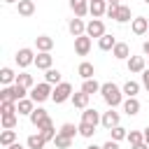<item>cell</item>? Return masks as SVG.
Segmentation results:
<instances>
[{
  "mask_svg": "<svg viewBox=\"0 0 149 149\" xmlns=\"http://www.w3.org/2000/svg\"><path fill=\"white\" fill-rule=\"evenodd\" d=\"M88 2H95V0H88Z\"/></svg>",
  "mask_w": 149,
  "mask_h": 149,
  "instance_id": "cell-52",
  "label": "cell"
},
{
  "mask_svg": "<svg viewBox=\"0 0 149 149\" xmlns=\"http://www.w3.org/2000/svg\"><path fill=\"white\" fill-rule=\"evenodd\" d=\"M14 58H16V65H19V68H28V65H35V51H33V49H28V47L19 49Z\"/></svg>",
  "mask_w": 149,
  "mask_h": 149,
  "instance_id": "cell-4",
  "label": "cell"
},
{
  "mask_svg": "<svg viewBox=\"0 0 149 149\" xmlns=\"http://www.w3.org/2000/svg\"><path fill=\"white\" fill-rule=\"evenodd\" d=\"M19 100H21V95H19V91H16L14 84L2 86V91H0V102H19Z\"/></svg>",
  "mask_w": 149,
  "mask_h": 149,
  "instance_id": "cell-8",
  "label": "cell"
},
{
  "mask_svg": "<svg viewBox=\"0 0 149 149\" xmlns=\"http://www.w3.org/2000/svg\"><path fill=\"white\" fill-rule=\"evenodd\" d=\"M70 9L74 12V16H86L88 14V0H70Z\"/></svg>",
  "mask_w": 149,
  "mask_h": 149,
  "instance_id": "cell-19",
  "label": "cell"
},
{
  "mask_svg": "<svg viewBox=\"0 0 149 149\" xmlns=\"http://www.w3.org/2000/svg\"><path fill=\"white\" fill-rule=\"evenodd\" d=\"M37 130L42 133V137H44L47 142H54V137L58 135V133H56V128H54V121H51V116H47V119H44V121L37 126Z\"/></svg>",
  "mask_w": 149,
  "mask_h": 149,
  "instance_id": "cell-5",
  "label": "cell"
},
{
  "mask_svg": "<svg viewBox=\"0 0 149 149\" xmlns=\"http://www.w3.org/2000/svg\"><path fill=\"white\" fill-rule=\"evenodd\" d=\"M142 86L149 91V70H144V72H142Z\"/></svg>",
  "mask_w": 149,
  "mask_h": 149,
  "instance_id": "cell-42",
  "label": "cell"
},
{
  "mask_svg": "<svg viewBox=\"0 0 149 149\" xmlns=\"http://www.w3.org/2000/svg\"><path fill=\"white\" fill-rule=\"evenodd\" d=\"M100 123L107 128V130H112L114 126H119V112H114V107H109L105 114H102V119H100Z\"/></svg>",
  "mask_w": 149,
  "mask_h": 149,
  "instance_id": "cell-12",
  "label": "cell"
},
{
  "mask_svg": "<svg viewBox=\"0 0 149 149\" xmlns=\"http://www.w3.org/2000/svg\"><path fill=\"white\" fill-rule=\"evenodd\" d=\"M88 98H91L88 93L79 91V93H72V98H70V100H72V105H74L77 109H86V107H88Z\"/></svg>",
  "mask_w": 149,
  "mask_h": 149,
  "instance_id": "cell-23",
  "label": "cell"
},
{
  "mask_svg": "<svg viewBox=\"0 0 149 149\" xmlns=\"http://www.w3.org/2000/svg\"><path fill=\"white\" fill-rule=\"evenodd\" d=\"M35 47H37V51H51V49H54V37H49V35H37V37H35Z\"/></svg>",
  "mask_w": 149,
  "mask_h": 149,
  "instance_id": "cell-20",
  "label": "cell"
},
{
  "mask_svg": "<svg viewBox=\"0 0 149 149\" xmlns=\"http://www.w3.org/2000/svg\"><path fill=\"white\" fill-rule=\"evenodd\" d=\"M93 133H95V126H91V123H86V121H81V123H79V135H81V137L91 140V137H93Z\"/></svg>",
  "mask_w": 149,
  "mask_h": 149,
  "instance_id": "cell-37",
  "label": "cell"
},
{
  "mask_svg": "<svg viewBox=\"0 0 149 149\" xmlns=\"http://www.w3.org/2000/svg\"><path fill=\"white\" fill-rule=\"evenodd\" d=\"M147 61H149V56H147Z\"/></svg>",
  "mask_w": 149,
  "mask_h": 149,
  "instance_id": "cell-53",
  "label": "cell"
},
{
  "mask_svg": "<svg viewBox=\"0 0 149 149\" xmlns=\"http://www.w3.org/2000/svg\"><path fill=\"white\" fill-rule=\"evenodd\" d=\"M54 144H56V149H70L72 147V137H65V135H56L54 137Z\"/></svg>",
  "mask_w": 149,
  "mask_h": 149,
  "instance_id": "cell-35",
  "label": "cell"
},
{
  "mask_svg": "<svg viewBox=\"0 0 149 149\" xmlns=\"http://www.w3.org/2000/svg\"><path fill=\"white\" fill-rule=\"evenodd\" d=\"M100 86H102V84H98V81H95V77H93V79H84L81 91H84V93H88V95H93V93H100Z\"/></svg>",
  "mask_w": 149,
  "mask_h": 149,
  "instance_id": "cell-30",
  "label": "cell"
},
{
  "mask_svg": "<svg viewBox=\"0 0 149 149\" xmlns=\"http://www.w3.org/2000/svg\"><path fill=\"white\" fill-rule=\"evenodd\" d=\"M142 51H144V56H149V40L142 44Z\"/></svg>",
  "mask_w": 149,
  "mask_h": 149,
  "instance_id": "cell-45",
  "label": "cell"
},
{
  "mask_svg": "<svg viewBox=\"0 0 149 149\" xmlns=\"http://www.w3.org/2000/svg\"><path fill=\"white\" fill-rule=\"evenodd\" d=\"M35 2H37V0H35Z\"/></svg>",
  "mask_w": 149,
  "mask_h": 149,
  "instance_id": "cell-55",
  "label": "cell"
},
{
  "mask_svg": "<svg viewBox=\"0 0 149 149\" xmlns=\"http://www.w3.org/2000/svg\"><path fill=\"white\" fill-rule=\"evenodd\" d=\"M140 100L137 98H126L123 100V112L128 114V116H135V114H140Z\"/></svg>",
  "mask_w": 149,
  "mask_h": 149,
  "instance_id": "cell-21",
  "label": "cell"
},
{
  "mask_svg": "<svg viewBox=\"0 0 149 149\" xmlns=\"http://www.w3.org/2000/svg\"><path fill=\"white\" fill-rule=\"evenodd\" d=\"M0 114H16V102H0Z\"/></svg>",
  "mask_w": 149,
  "mask_h": 149,
  "instance_id": "cell-40",
  "label": "cell"
},
{
  "mask_svg": "<svg viewBox=\"0 0 149 149\" xmlns=\"http://www.w3.org/2000/svg\"><path fill=\"white\" fill-rule=\"evenodd\" d=\"M112 56H114L116 61H128V58H130V47H128L126 42H116L114 49H112Z\"/></svg>",
  "mask_w": 149,
  "mask_h": 149,
  "instance_id": "cell-15",
  "label": "cell"
},
{
  "mask_svg": "<svg viewBox=\"0 0 149 149\" xmlns=\"http://www.w3.org/2000/svg\"><path fill=\"white\" fill-rule=\"evenodd\" d=\"M16 9H19L21 16H33L35 14V0H19Z\"/></svg>",
  "mask_w": 149,
  "mask_h": 149,
  "instance_id": "cell-22",
  "label": "cell"
},
{
  "mask_svg": "<svg viewBox=\"0 0 149 149\" xmlns=\"http://www.w3.org/2000/svg\"><path fill=\"white\" fill-rule=\"evenodd\" d=\"M47 116H49V114H47V109H44V107H35V109L30 112V123L37 128V126H40V123H42Z\"/></svg>",
  "mask_w": 149,
  "mask_h": 149,
  "instance_id": "cell-29",
  "label": "cell"
},
{
  "mask_svg": "<svg viewBox=\"0 0 149 149\" xmlns=\"http://www.w3.org/2000/svg\"><path fill=\"white\" fill-rule=\"evenodd\" d=\"M130 30H133L135 35H147V30H149V19L135 16V19L130 21Z\"/></svg>",
  "mask_w": 149,
  "mask_h": 149,
  "instance_id": "cell-13",
  "label": "cell"
},
{
  "mask_svg": "<svg viewBox=\"0 0 149 149\" xmlns=\"http://www.w3.org/2000/svg\"><path fill=\"white\" fill-rule=\"evenodd\" d=\"M16 114H2V128H16Z\"/></svg>",
  "mask_w": 149,
  "mask_h": 149,
  "instance_id": "cell-38",
  "label": "cell"
},
{
  "mask_svg": "<svg viewBox=\"0 0 149 149\" xmlns=\"http://www.w3.org/2000/svg\"><path fill=\"white\" fill-rule=\"evenodd\" d=\"M74 51H77V56H86L91 51V37L86 33L79 35V37H74Z\"/></svg>",
  "mask_w": 149,
  "mask_h": 149,
  "instance_id": "cell-7",
  "label": "cell"
},
{
  "mask_svg": "<svg viewBox=\"0 0 149 149\" xmlns=\"http://www.w3.org/2000/svg\"><path fill=\"white\" fill-rule=\"evenodd\" d=\"M70 98H72V84L61 81V84H56V86H54L51 100H54L56 105H61V102H65V100H70Z\"/></svg>",
  "mask_w": 149,
  "mask_h": 149,
  "instance_id": "cell-3",
  "label": "cell"
},
{
  "mask_svg": "<svg viewBox=\"0 0 149 149\" xmlns=\"http://www.w3.org/2000/svg\"><path fill=\"white\" fill-rule=\"evenodd\" d=\"M142 2H144V5H149V0H142Z\"/></svg>",
  "mask_w": 149,
  "mask_h": 149,
  "instance_id": "cell-51",
  "label": "cell"
},
{
  "mask_svg": "<svg viewBox=\"0 0 149 149\" xmlns=\"http://www.w3.org/2000/svg\"><path fill=\"white\" fill-rule=\"evenodd\" d=\"M2 2H5V5H16L19 0H2Z\"/></svg>",
  "mask_w": 149,
  "mask_h": 149,
  "instance_id": "cell-49",
  "label": "cell"
},
{
  "mask_svg": "<svg viewBox=\"0 0 149 149\" xmlns=\"http://www.w3.org/2000/svg\"><path fill=\"white\" fill-rule=\"evenodd\" d=\"M130 149H149L147 142H137V144H130Z\"/></svg>",
  "mask_w": 149,
  "mask_h": 149,
  "instance_id": "cell-44",
  "label": "cell"
},
{
  "mask_svg": "<svg viewBox=\"0 0 149 149\" xmlns=\"http://www.w3.org/2000/svg\"><path fill=\"white\" fill-rule=\"evenodd\" d=\"M100 95H102V100H105L109 107L123 105V91H121L114 81H105V84L100 86Z\"/></svg>",
  "mask_w": 149,
  "mask_h": 149,
  "instance_id": "cell-1",
  "label": "cell"
},
{
  "mask_svg": "<svg viewBox=\"0 0 149 149\" xmlns=\"http://www.w3.org/2000/svg\"><path fill=\"white\" fill-rule=\"evenodd\" d=\"M51 93H54V86H51L49 81L35 84V86L30 88V98H33L35 102H44V100H49V98H51Z\"/></svg>",
  "mask_w": 149,
  "mask_h": 149,
  "instance_id": "cell-2",
  "label": "cell"
},
{
  "mask_svg": "<svg viewBox=\"0 0 149 149\" xmlns=\"http://www.w3.org/2000/svg\"><path fill=\"white\" fill-rule=\"evenodd\" d=\"M107 2L105 0H95V2H88V14L93 16V19H100L102 14H107Z\"/></svg>",
  "mask_w": 149,
  "mask_h": 149,
  "instance_id": "cell-14",
  "label": "cell"
},
{
  "mask_svg": "<svg viewBox=\"0 0 149 149\" xmlns=\"http://www.w3.org/2000/svg\"><path fill=\"white\" fill-rule=\"evenodd\" d=\"M35 109V100L28 95V98H21L19 102H16V112L19 114H26V116H30V112Z\"/></svg>",
  "mask_w": 149,
  "mask_h": 149,
  "instance_id": "cell-16",
  "label": "cell"
},
{
  "mask_svg": "<svg viewBox=\"0 0 149 149\" xmlns=\"http://www.w3.org/2000/svg\"><path fill=\"white\" fill-rule=\"evenodd\" d=\"M114 21H119V23H128V21H133V19H130V7H128V5H119V7H116V16H114Z\"/></svg>",
  "mask_w": 149,
  "mask_h": 149,
  "instance_id": "cell-26",
  "label": "cell"
},
{
  "mask_svg": "<svg viewBox=\"0 0 149 149\" xmlns=\"http://www.w3.org/2000/svg\"><path fill=\"white\" fill-rule=\"evenodd\" d=\"M51 63H54L51 51H37V56H35V65H37V70H49Z\"/></svg>",
  "mask_w": 149,
  "mask_h": 149,
  "instance_id": "cell-10",
  "label": "cell"
},
{
  "mask_svg": "<svg viewBox=\"0 0 149 149\" xmlns=\"http://www.w3.org/2000/svg\"><path fill=\"white\" fill-rule=\"evenodd\" d=\"M16 84H21V86H26V88H33V86H35V79H33V74H28V72H19V74H16Z\"/></svg>",
  "mask_w": 149,
  "mask_h": 149,
  "instance_id": "cell-33",
  "label": "cell"
},
{
  "mask_svg": "<svg viewBox=\"0 0 149 149\" xmlns=\"http://www.w3.org/2000/svg\"><path fill=\"white\" fill-rule=\"evenodd\" d=\"M107 16H109V19H114V16H116V7H114V5H109V7H107Z\"/></svg>",
  "mask_w": 149,
  "mask_h": 149,
  "instance_id": "cell-43",
  "label": "cell"
},
{
  "mask_svg": "<svg viewBox=\"0 0 149 149\" xmlns=\"http://www.w3.org/2000/svg\"><path fill=\"white\" fill-rule=\"evenodd\" d=\"M100 112L98 109H93V107H86L84 112H81V121H86V123H91V126H98L100 123Z\"/></svg>",
  "mask_w": 149,
  "mask_h": 149,
  "instance_id": "cell-17",
  "label": "cell"
},
{
  "mask_svg": "<svg viewBox=\"0 0 149 149\" xmlns=\"http://www.w3.org/2000/svg\"><path fill=\"white\" fill-rule=\"evenodd\" d=\"M44 81H49L51 86H56V84H61L63 79H61V72H58V70L49 68V70H44Z\"/></svg>",
  "mask_w": 149,
  "mask_h": 149,
  "instance_id": "cell-32",
  "label": "cell"
},
{
  "mask_svg": "<svg viewBox=\"0 0 149 149\" xmlns=\"http://www.w3.org/2000/svg\"><path fill=\"white\" fill-rule=\"evenodd\" d=\"M7 149H23V147H21V144H19V142H14V144H9V147H7Z\"/></svg>",
  "mask_w": 149,
  "mask_h": 149,
  "instance_id": "cell-48",
  "label": "cell"
},
{
  "mask_svg": "<svg viewBox=\"0 0 149 149\" xmlns=\"http://www.w3.org/2000/svg\"><path fill=\"white\" fill-rule=\"evenodd\" d=\"M77 72H79V77H81V79H93V74H95V68H93V63L84 61V63H79Z\"/></svg>",
  "mask_w": 149,
  "mask_h": 149,
  "instance_id": "cell-24",
  "label": "cell"
},
{
  "mask_svg": "<svg viewBox=\"0 0 149 149\" xmlns=\"http://www.w3.org/2000/svg\"><path fill=\"white\" fill-rule=\"evenodd\" d=\"M126 63H128V72H144L147 70V58L144 56H130Z\"/></svg>",
  "mask_w": 149,
  "mask_h": 149,
  "instance_id": "cell-11",
  "label": "cell"
},
{
  "mask_svg": "<svg viewBox=\"0 0 149 149\" xmlns=\"http://www.w3.org/2000/svg\"><path fill=\"white\" fill-rule=\"evenodd\" d=\"M86 149H102V147H98V144H88Z\"/></svg>",
  "mask_w": 149,
  "mask_h": 149,
  "instance_id": "cell-50",
  "label": "cell"
},
{
  "mask_svg": "<svg viewBox=\"0 0 149 149\" xmlns=\"http://www.w3.org/2000/svg\"><path fill=\"white\" fill-rule=\"evenodd\" d=\"M126 140H128L130 144H137V142H144V133H142V130H130Z\"/></svg>",
  "mask_w": 149,
  "mask_h": 149,
  "instance_id": "cell-39",
  "label": "cell"
},
{
  "mask_svg": "<svg viewBox=\"0 0 149 149\" xmlns=\"http://www.w3.org/2000/svg\"><path fill=\"white\" fill-rule=\"evenodd\" d=\"M109 135H112V140H116V142H121V140H126L128 137V130L119 123V126H114L112 130H109Z\"/></svg>",
  "mask_w": 149,
  "mask_h": 149,
  "instance_id": "cell-34",
  "label": "cell"
},
{
  "mask_svg": "<svg viewBox=\"0 0 149 149\" xmlns=\"http://www.w3.org/2000/svg\"><path fill=\"white\" fill-rule=\"evenodd\" d=\"M86 35L93 40V37H102L105 35V23L100 21V19H91L88 23H86Z\"/></svg>",
  "mask_w": 149,
  "mask_h": 149,
  "instance_id": "cell-6",
  "label": "cell"
},
{
  "mask_svg": "<svg viewBox=\"0 0 149 149\" xmlns=\"http://www.w3.org/2000/svg\"><path fill=\"white\" fill-rule=\"evenodd\" d=\"M102 149H119V142H116V140H112V137H109V140H107V142H105V144H102Z\"/></svg>",
  "mask_w": 149,
  "mask_h": 149,
  "instance_id": "cell-41",
  "label": "cell"
},
{
  "mask_svg": "<svg viewBox=\"0 0 149 149\" xmlns=\"http://www.w3.org/2000/svg\"><path fill=\"white\" fill-rule=\"evenodd\" d=\"M26 144H28V149H44V147H47V140H44V137H42V133L37 130V133L28 135Z\"/></svg>",
  "mask_w": 149,
  "mask_h": 149,
  "instance_id": "cell-18",
  "label": "cell"
},
{
  "mask_svg": "<svg viewBox=\"0 0 149 149\" xmlns=\"http://www.w3.org/2000/svg\"><path fill=\"white\" fill-rule=\"evenodd\" d=\"M68 30H70V35H72V37H79V35H84V33H86V23L81 21V16H74V19H70Z\"/></svg>",
  "mask_w": 149,
  "mask_h": 149,
  "instance_id": "cell-9",
  "label": "cell"
},
{
  "mask_svg": "<svg viewBox=\"0 0 149 149\" xmlns=\"http://www.w3.org/2000/svg\"><path fill=\"white\" fill-rule=\"evenodd\" d=\"M16 142V130L14 128H2V133H0V144L2 147H9V144H14Z\"/></svg>",
  "mask_w": 149,
  "mask_h": 149,
  "instance_id": "cell-25",
  "label": "cell"
},
{
  "mask_svg": "<svg viewBox=\"0 0 149 149\" xmlns=\"http://www.w3.org/2000/svg\"><path fill=\"white\" fill-rule=\"evenodd\" d=\"M114 44H116V40H114V35H109V33H105L102 37H98V47H100L102 51H112Z\"/></svg>",
  "mask_w": 149,
  "mask_h": 149,
  "instance_id": "cell-27",
  "label": "cell"
},
{
  "mask_svg": "<svg viewBox=\"0 0 149 149\" xmlns=\"http://www.w3.org/2000/svg\"><path fill=\"white\" fill-rule=\"evenodd\" d=\"M105 2H107V5H114V7H119V5H121V0H105Z\"/></svg>",
  "mask_w": 149,
  "mask_h": 149,
  "instance_id": "cell-46",
  "label": "cell"
},
{
  "mask_svg": "<svg viewBox=\"0 0 149 149\" xmlns=\"http://www.w3.org/2000/svg\"><path fill=\"white\" fill-rule=\"evenodd\" d=\"M58 133H61V135H65V137H74V135L79 133V126H74V123H63Z\"/></svg>",
  "mask_w": 149,
  "mask_h": 149,
  "instance_id": "cell-36",
  "label": "cell"
},
{
  "mask_svg": "<svg viewBox=\"0 0 149 149\" xmlns=\"http://www.w3.org/2000/svg\"><path fill=\"white\" fill-rule=\"evenodd\" d=\"M0 81H2V86H9V84H14V81H16V74H14V70H12V68H2V70H0Z\"/></svg>",
  "mask_w": 149,
  "mask_h": 149,
  "instance_id": "cell-31",
  "label": "cell"
},
{
  "mask_svg": "<svg viewBox=\"0 0 149 149\" xmlns=\"http://www.w3.org/2000/svg\"><path fill=\"white\" fill-rule=\"evenodd\" d=\"M147 35H149V30H147Z\"/></svg>",
  "mask_w": 149,
  "mask_h": 149,
  "instance_id": "cell-54",
  "label": "cell"
},
{
  "mask_svg": "<svg viewBox=\"0 0 149 149\" xmlns=\"http://www.w3.org/2000/svg\"><path fill=\"white\" fill-rule=\"evenodd\" d=\"M121 91H123V95H126V98H137V93H140V84H137V81H133V79H128V81L123 84V88H121Z\"/></svg>",
  "mask_w": 149,
  "mask_h": 149,
  "instance_id": "cell-28",
  "label": "cell"
},
{
  "mask_svg": "<svg viewBox=\"0 0 149 149\" xmlns=\"http://www.w3.org/2000/svg\"><path fill=\"white\" fill-rule=\"evenodd\" d=\"M142 133H144V142H147V144H149V126H147V128H144V130H142Z\"/></svg>",
  "mask_w": 149,
  "mask_h": 149,
  "instance_id": "cell-47",
  "label": "cell"
}]
</instances>
